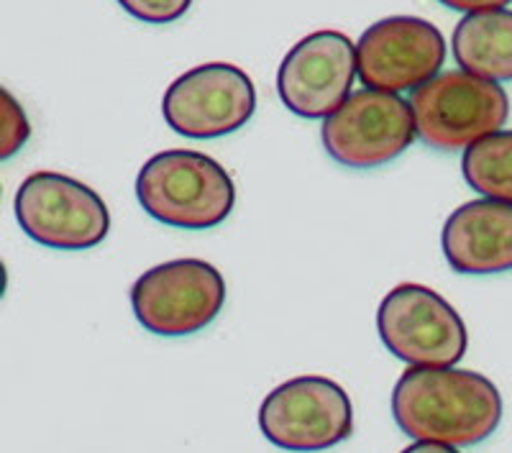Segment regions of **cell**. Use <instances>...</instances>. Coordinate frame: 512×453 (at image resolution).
<instances>
[{
	"label": "cell",
	"instance_id": "cell-1",
	"mask_svg": "<svg viewBox=\"0 0 512 453\" xmlns=\"http://www.w3.org/2000/svg\"><path fill=\"white\" fill-rule=\"evenodd\" d=\"M392 415L405 436L466 448L502 423V395L492 379L454 366H413L392 392Z\"/></svg>",
	"mask_w": 512,
	"mask_h": 453
},
{
	"label": "cell",
	"instance_id": "cell-2",
	"mask_svg": "<svg viewBox=\"0 0 512 453\" xmlns=\"http://www.w3.org/2000/svg\"><path fill=\"white\" fill-rule=\"evenodd\" d=\"M136 198L164 226L208 231L231 215L236 185L226 167L203 151L169 149L139 169Z\"/></svg>",
	"mask_w": 512,
	"mask_h": 453
},
{
	"label": "cell",
	"instance_id": "cell-3",
	"mask_svg": "<svg viewBox=\"0 0 512 453\" xmlns=\"http://www.w3.org/2000/svg\"><path fill=\"white\" fill-rule=\"evenodd\" d=\"M418 136L438 151L469 149L479 139L502 131L510 98L500 82L464 70L441 72L410 98Z\"/></svg>",
	"mask_w": 512,
	"mask_h": 453
},
{
	"label": "cell",
	"instance_id": "cell-4",
	"mask_svg": "<svg viewBox=\"0 0 512 453\" xmlns=\"http://www.w3.org/2000/svg\"><path fill=\"white\" fill-rule=\"evenodd\" d=\"M226 305V279L205 259H172L131 287L136 320L154 336L182 338L208 328Z\"/></svg>",
	"mask_w": 512,
	"mask_h": 453
},
{
	"label": "cell",
	"instance_id": "cell-5",
	"mask_svg": "<svg viewBox=\"0 0 512 453\" xmlns=\"http://www.w3.org/2000/svg\"><path fill=\"white\" fill-rule=\"evenodd\" d=\"M13 208L21 231L47 249H95L111 231V213L98 192L59 172L26 177L16 190Z\"/></svg>",
	"mask_w": 512,
	"mask_h": 453
},
{
	"label": "cell",
	"instance_id": "cell-6",
	"mask_svg": "<svg viewBox=\"0 0 512 453\" xmlns=\"http://www.w3.org/2000/svg\"><path fill=\"white\" fill-rule=\"evenodd\" d=\"M377 331L387 351L410 366H456L469 349L454 305L415 282H402L382 297Z\"/></svg>",
	"mask_w": 512,
	"mask_h": 453
},
{
	"label": "cell",
	"instance_id": "cell-7",
	"mask_svg": "<svg viewBox=\"0 0 512 453\" xmlns=\"http://www.w3.org/2000/svg\"><path fill=\"white\" fill-rule=\"evenodd\" d=\"M259 428L264 438L282 451H328L349 441L354 433V405L341 384L305 374L274 387L264 397Z\"/></svg>",
	"mask_w": 512,
	"mask_h": 453
},
{
	"label": "cell",
	"instance_id": "cell-8",
	"mask_svg": "<svg viewBox=\"0 0 512 453\" xmlns=\"http://www.w3.org/2000/svg\"><path fill=\"white\" fill-rule=\"evenodd\" d=\"M323 146L341 167L374 169L392 162L418 136L413 105L397 93L359 90L323 121Z\"/></svg>",
	"mask_w": 512,
	"mask_h": 453
},
{
	"label": "cell",
	"instance_id": "cell-9",
	"mask_svg": "<svg viewBox=\"0 0 512 453\" xmlns=\"http://www.w3.org/2000/svg\"><path fill=\"white\" fill-rule=\"evenodd\" d=\"M256 90L241 67L198 64L177 77L162 100L167 126L185 139H221L251 121Z\"/></svg>",
	"mask_w": 512,
	"mask_h": 453
},
{
	"label": "cell",
	"instance_id": "cell-10",
	"mask_svg": "<svg viewBox=\"0 0 512 453\" xmlns=\"http://www.w3.org/2000/svg\"><path fill=\"white\" fill-rule=\"evenodd\" d=\"M446 39L431 21L418 16H390L369 26L356 41L359 80L369 90L405 93L423 88L441 75Z\"/></svg>",
	"mask_w": 512,
	"mask_h": 453
},
{
	"label": "cell",
	"instance_id": "cell-11",
	"mask_svg": "<svg viewBox=\"0 0 512 453\" xmlns=\"http://www.w3.org/2000/svg\"><path fill=\"white\" fill-rule=\"evenodd\" d=\"M356 75L354 41L341 31H315L285 54L277 72V93L295 116L326 121L351 98Z\"/></svg>",
	"mask_w": 512,
	"mask_h": 453
},
{
	"label": "cell",
	"instance_id": "cell-12",
	"mask_svg": "<svg viewBox=\"0 0 512 453\" xmlns=\"http://www.w3.org/2000/svg\"><path fill=\"white\" fill-rule=\"evenodd\" d=\"M441 246L456 274L512 272V203L495 198L464 203L448 215Z\"/></svg>",
	"mask_w": 512,
	"mask_h": 453
},
{
	"label": "cell",
	"instance_id": "cell-13",
	"mask_svg": "<svg viewBox=\"0 0 512 453\" xmlns=\"http://www.w3.org/2000/svg\"><path fill=\"white\" fill-rule=\"evenodd\" d=\"M451 52L469 75L512 82V11L466 13L454 29Z\"/></svg>",
	"mask_w": 512,
	"mask_h": 453
},
{
	"label": "cell",
	"instance_id": "cell-14",
	"mask_svg": "<svg viewBox=\"0 0 512 453\" xmlns=\"http://www.w3.org/2000/svg\"><path fill=\"white\" fill-rule=\"evenodd\" d=\"M461 172L479 195L512 203V131H497L464 149Z\"/></svg>",
	"mask_w": 512,
	"mask_h": 453
},
{
	"label": "cell",
	"instance_id": "cell-15",
	"mask_svg": "<svg viewBox=\"0 0 512 453\" xmlns=\"http://www.w3.org/2000/svg\"><path fill=\"white\" fill-rule=\"evenodd\" d=\"M0 118H3V128H0V159L8 162L29 141L31 123L21 103L8 90H3V113H0Z\"/></svg>",
	"mask_w": 512,
	"mask_h": 453
},
{
	"label": "cell",
	"instance_id": "cell-16",
	"mask_svg": "<svg viewBox=\"0 0 512 453\" xmlns=\"http://www.w3.org/2000/svg\"><path fill=\"white\" fill-rule=\"evenodd\" d=\"M118 3L126 13L154 26L175 24L192 6V0H118Z\"/></svg>",
	"mask_w": 512,
	"mask_h": 453
},
{
	"label": "cell",
	"instance_id": "cell-17",
	"mask_svg": "<svg viewBox=\"0 0 512 453\" xmlns=\"http://www.w3.org/2000/svg\"><path fill=\"white\" fill-rule=\"evenodd\" d=\"M441 6L451 8V11H459V13H482V11H500L505 8L507 3L512 0H438Z\"/></svg>",
	"mask_w": 512,
	"mask_h": 453
},
{
	"label": "cell",
	"instance_id": "cell-18",
	"mask_svg": "<svg viewBox=\"0 0 512 453\" xmlns=\"http://www.w3.org/2000/svg\"><path fill=\"white\" fill-rule=\"evenodd\" d=\"M400 453H459L456 446H448V443H436V441H418L413 446H408Z\"/></svg>",
	"mask_w": 512,
	"mask_h": 453
}]
</instances>
